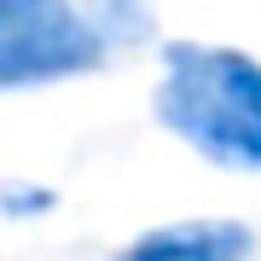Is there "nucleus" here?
I'll use <instances>...</instances> for the list:
<instances>
[{
	"mask_svg": "<svg viewBox=\"0 0 261 261\" xmlns=\"http://www.w3.org/2000/svg\"><path fill=\"white\" fill-rule=\"evenodd\" d=\"M58 203V197L47 192V186H29V180H6L0 186V215L6 221H29V215H47Z\"/></svg>",
	"mask_w": 261,
	"mask_h": 261,
	"instance_id": "4",
	"label": "nucleus"
},
{
	"mask_svg": "<svg viewBox=\"0 0 261 261\" xmlns=\"http://www.w3.org/2000/svg\"><path fill=\"white\" fill-rule=\"evenodd\" d=\"M151 111L215 168L261 174V58L215 41H168Z\"/></svg>",
	"mask_w": 261,
	"mask_h": 261,
	"instance_id": "1",
	"label": "nucleus"
},
{
	"mask_svg": "<svg viewBox=\"0 0 261 261\" xmlns=\"http://www.w3.org/2000/svg\"><path fill=\"white\" fill-rule=\"evenodd\" d=\"M255 232L232 215H197V221H163L128 238L111 261H250Z\"/></svg>",
	"mask_w": 261,
	"mask_h": 261,
	"instance_id": "3",
	"label": "nucleus"
},
{
	"mask_svg": "<svg viewBox=\"0 0 261 261\" xmlns=\"http://www.w3.org/2000/svg\"><path fill=\"white\" fill-rule=\"evenodd\" d=\"M157 18L145 6H70V0H0V93L93 75L145 47Z\"/></svg>",
	"mask_w": 261,
	"mask_h": 261,
	"instance_id": "2",
	"label": "nucleus"
}]
</instances>
